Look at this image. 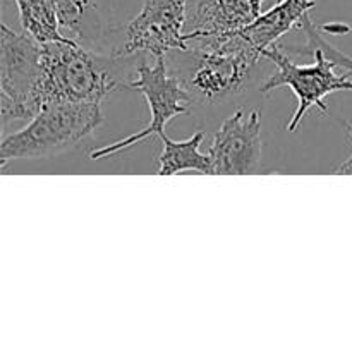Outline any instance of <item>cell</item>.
Listing matches in <instances>:
<instances>
[{"instance_id":"obj_1","label":"cell","mask_w":352,"mask_h":352,"mask_svg":"<svg viewBox=\"0 0 352 352\" xmlns=\"http://www.w3.org/2000/svg\"><path fill=\"white\" fill-rule=\"evenodd\" d=\"M181 58L182 79L195 102H217L234 95L263 55L239 33L189 38L188 50L172 52Z\"/></svg>"},{"instance_id":"obj_2","label":"cell","mask_w":352,"mask_h":352,"mask_svg":"<svg viewBox=\"0 0 352 352\" xmlns=\"http://www.w3.org/2000/svg\"><path fill=\"white\" fill-rule=\"evenodd\" d=\"M119 60L74 41L43 43V107L50 103H102L120 86Z\"/></svg>"},{"instance_id":"obj_3","label":"cell","mask_w":352,"mask_h":352,"mask_svg":"<svg viewBox=\"0 0 352 352\" xmlns=\"http://www.w3.org/2000/svg\"><path fill=\"white\" fill-rule=\"evenodd\" d=\"M263 58L274 62L275 72L265 79L261 93L289 88L298 98V107L285 126L287 133H294L311 109L327 113L325 98L336 91H352V78L337 74V65L316 45L306 41L302 47L274 45L265 50Z\"/></svg>"},{"instance_id":"obj_4","label":"cell","mask_w":352,"mask_h":352,"mask_svg":"<svg viewBox=\"0 0 352 352\" xmlns=\"http://www.w3.org/2000/svg\"><path fill=\"white\" fill-rule=\"evenodd\" d=\"M103 122L102 103H50L23 129L2 138L0 167L9 162L47 158L71 150Z\"/></svg>"},{"instance_id":"obj_5","label":"cell","mask_w":352,"mask_h":352,"mask_svg":"<svg viewBox=\"0 0 352 352\" xmlns=\"http://www.w3.org/2000/svg\"><path fill=\"white\" fill-rule=\"evenodd\" d=\"M43 43L26 31L0 26V120L2 129L30 120L43 109Z\"/></svg>"},{"instance_id":"obj_6","label":"cell","mask_w":352,"mask_h":352,"mask_svg":"<svg viewBox=\"0 0 352 352\" xmlns=\"http://www.w3.org/2000/svg\"><path fill=\"white\" fill-rule=\"evenodd\" d=\"M126 86L131 89H136L146 98L148 109L151 113L150 124L144 129L138 131V133L131 134L124 140L93 150L89 153L91 160H102L110 155L120 153V151L127 150V148L134 146L136 143L151 136L160 138L165 133V126L174 117L188 113L192 103H196L182 79L170 72L167 57H157L153 64L141 60L136 65L134 74H131Z\"/></svg>"},{"instance_id":"obj_7","label":"cell","mask_w":352,"mask_h":352,"mask_svg":"<svg viewBox=\"0 0 352 352\" xmlns=\"http://www.w3.org/2000/svg\"><path fill=\"white\" fill-rule=\"evenodd\" d=\"M188 2L146 0L140 14L127 24L122 45L112 50L113 57L127 58L144 52L157 58L188 50Z\"/></svg>"},{"instance_id":"obj_8","label":"cell","mask_w":352,"mask_h":352,"mask_svg":"<svg viewBox=\"0 0 352 352\" xmlns=\"http://www.w3.org/2000/svg\"><path fill=\"white\" fill-rule=\"evenodd\" d=\"M213 175H248L256 172L263 157L261 113L243 109L230 113L213 136L208 150Z\"/></svg>"},{"instance_id":"obj_9","label":"cell","mask_w":352,"mask_h":352,"mask_svg":"<svg viewBox=\"0 0 352 352\" xmlns=\"http://www.w3.org/2000/svg\"><path fill=\"white\" fill-rule=\"evenodd\" d=\"M267 0H189L188 38L226 34L253 23Z\"/></svg>"},{"instance_id":"obj_10","label":"cell","mask_w":352,"mask_h":352,"mask_svg":"<svg viewBox=\"0 0 352 352\" xmlns=\"http://www.w3.org/2000/svg\"><path fill=\"white\" fill-rule=\"evenodd\" d=\"M315 6V0H278L272 9L261 12L253 23L239 30V33L263 55L289 31L301 26L302 19Z\"/></svg>"},{"instance_id":"obj_11","label":"cell","mask_w":352,"mask_h":352,"mask_svg":"<svg viewBox=\"0 0 352 352\" xmlns=\"http://www.w3.org/2000/svg\"><path fill=\"white\" fill-rule=\"evenodd\" d=\"M160 140L164 148H162V153L158 157L160 167H158L157 175H174L188 170L213 175L212 157H210V153H201V150H199L203 140H205L203 131H198L184 141L170 140L165 133L162 134Z\"/></svg>"},{"instance_id":"obj_12","label":"cell","mask_w":352,"mask_h":352,"mask_svg":"<svg viewBox=\"0 0 352 352\" xmlns=\"http://www.w3.org/2000/svg\"><path fill=\"white\" fill-rule=\"evenodd\" d=\"M62 36L82 47H95L102 34V19L95 0H55Z\"/></svg>"},{"instance_id":"obj_13","label":"cell","mask_w":352,"mask_h":352,"mask_svg":"<svg viewBox=\"0 0 352 352\" xmlns=\"http://www.w3.org/2000/svg\"><path fill=\"white\" fill-rule=\"evenodd\" d=\"M19 10L21 26L41 43L71 41L62 36L58 28L55 0H14Z\"/></svg>"},{"instance_id":"obj_14","label":"cell","mask_w":352,"mask_h":352,"mask_svg":"<svg viewBox=\"0 0 352 352\" xmlns=\"http://www.w3.org/2000/svg\"><path fill=\"white\" fill-rule=\"evenodd\" d=\"M299 30H302V33L306 34V41H308V43L316 45V47H320L323 52H325L327 57H329L330 60L337 65V69H344L347 74L352 76V57L351 55L344 54V52H340L339 48L333 47L330 41H327L325 38H323V34L320 33V28L313 23V19L309 14L305 17V19H302Z\"/></svg>"},{"instance_id":"obj_15","label":"cell","mask_w":352,"mask_h":352,"mask_svg":"<svg viewBox=\"0 0 352 352\" xmlns=\"http://www.w3.org/2000/svg\"><path fill=\"white\" fill-rule=\"evenodd\" d=\"M340 124H342L344 131H346L347 143L351 144V153H349V157H347L346 160H344L342 164L336 168V174L337 175H352V124L346 122V120H340Z\"/></svg>"}]
</instances>
